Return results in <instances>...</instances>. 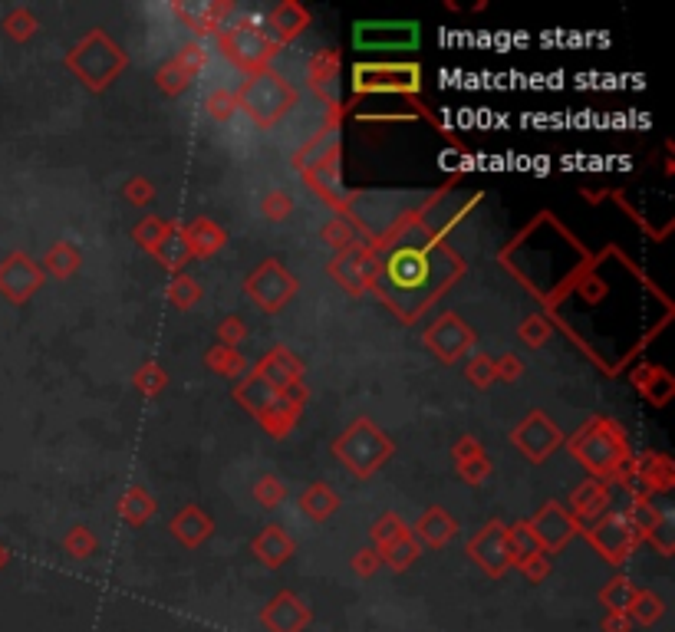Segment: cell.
Listing matches in <instances>:
<instances>
[{
  "instance_id": "obj_7",
  "label": "cell",
  "mask_w": 675,
  "mask_h": 632,
  "mask_svg": "<svg viewBox=\"0 0 675 632\" xmlns=\"http://www.w3.org/2000/svg\"><path fill=\"white\" fill-rule=\"evenodd\" d=\"M231 53L238 56L241 63H264L270 47H267V40H264L261 30L244 24V27H238L231 33Z\"/></svg>"
},
{
  "instance_id": "obj_6",
  "label": "cell",
  "mask_w": 675,
  "mask_h": 632,
  "mask_svg": "<svg viewBox=\"0 0 675 632\" xmlns=\"http://www.w3.org/2000/svg\"><path fill=\"white\" fill-rule=\"evenodd\" d=\"M37 287V270L27 257H10L7 264H0V290L14 300H24L27 293Z\"/></svg>"
},
{
  "instance_id": "obj_3",
  "label": "cell",
  "mask_w": 675,
  "mask_h": 632,
  "mask_svg": "<svg viewBox=\"0 0 675 632\" xmlns=\"http://www.w3.org/2000/svg\"><path fill=\"white\" fill-rule=\"evenodd\" d=\"M419 40V30L415 24H363L356 27V47H369V50H405L415 47Z\"/></svg>"
},
{
  "instance_id": "obj_2",
  "label": "cell",
  "mask_w": 675,
  "mask_h": 632,
  "mask_svg": "<svg viewBox=\"0 0 675 632\" xmlns=\"http://www.w3.org/2000/svg\"><path fill=\"white\" fill-rule=\"evenodd\" d=\"M419 70L415 66H356V89L373 93V89H415Z\"/></svg>"
},
{
  "instance_id": "obj_1",
  "label": "cell",
  "mask_w": 675,
  "mask_h": 632,
  "mask_svg": "<svg viewBox=\"0 0 675 632\" xmlns=\"http://www.w3.org/2000/svg\"><path fill=\"white\" fill-rule=\"evenodd\" d=\"M290 106V89L277 76H257L244 86V109L261 122L277 119Z\"/></svg>"
},
{
  "instance_id": "obj_8",
  "label": "cell",
  "mask_w": 675,
  "mask_h": 632,
  "mask_svg": "<svg viewBox=\"0 0 675 632\" xmlns=\"http://www.w3.org/2000/svg\"><path fill=\"white\" fill-rule=\"evenodd\" d=\"M508 553H511L508 540H504V534H498V530H488V534L475 544V557L485 563L491 573H501L504 567H508V560H511Z\"/></svg>"
},
{
  "instance_id": "obj_4",
  "label": "cell",
  "mask_w": 675,
  "mask_h": 632,
  "mask_svg": "<svg viewBox=\"0 0 675 632\" xmlns=\"http://www.w3.org/2000/svg\"><path fill=\"white\" fill-rule=\"evenodd\" d=\"M429 274H432V257L412 251V247H405V251H399L389 261L392 284H396L399 290H405V293H412V287H422L425 280H429Z\"/></svg>"
},
{
  "instance_id": "obj_5",
  "label": "cell",
  "mask_w": 675,
  "mask_h": 632,
  "mask_svg": "<svg viewBox=\"0 0 675 632\" xmlns=\"http://www.w3.org/2000/svg\"><path fill=\"white\" fill-rule=\"evenodd\" d=\"M307 606H303L294 593H280L274 603L264 609V626L270 632H300L307 626Z\"/></svg>"
}]
</instances>
